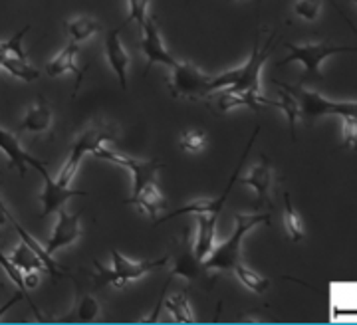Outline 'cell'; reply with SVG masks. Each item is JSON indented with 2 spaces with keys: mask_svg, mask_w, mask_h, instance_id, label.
<instances>
[{
  "mask_svg": "<svg viewBox=\"0 0 357 325\" xmlns=\"http://www.w3.org/2000/svg\"><path fill=\"white\" fill-rule=\"evenodd\" d=\"M276 38V32L268 38L266 46L260 48V32L256 34L255 44H252V52H250V58L236 70H229L225 74L213 75L211 84H208V93L217 91V89L230 88L232 91H241L246 98V107L250 109H260L264 105H272L276 107V101L266 100L262 93H260V72H262V66L266 63L268 54L272 50V40Z\"/></svg>",
  "mask_w": 357,
  "mask_h": 325,
  "instance_id": "6da1fadb",
  "label": "cell"
},
{
  "mask_svg": "<svg viewBox=\"0 0 357 325\" xmlns=\"http://www.w3.org/2000/svg\"><path fill=\"white\" fill-rule=\"evenodd\" d=\"M234 232L230 234L229 240H225L220 246H215L203 260L204 268L208 272H232L236 264H241V244L243 238L258 225H270V214L255 213V214H234Z\"/></svg>",
  "mask_w": 357,
  "mask_h": 325,
  "instance_id": "7a4b0ae2",
  "label": "cell"
},
{
  "mask_svg": "<svg viewBox=\"0 0 357 325\" xmlns=\"http://www.w3.org/2000/svg\"><path fill=\"white\" fill-rule=\"evenodd\" d=\"M117 139H119V127L115 126V123H109V121H96L93 126L84 129L79 133V137L74 141V145L70 149V155H68L64 167H62V171H60V175H58L56 181L60 185H64V187H70L72 179L76 175L77 165L82 162V159L88 153L93 155V151L98 149L100 145H103V143L117 141Z\"/></svg>",
  "mask_w": 357,
  "mask_h": 325,
  "instance_id": "3957f363",
  "label": "cell"
},
{
  "mask_svg": "<svg viewBox=\"0 0 357 325\" xmlns=\"http://www.w3.org/2000/svg\"><path fill=\"white\" fill-rule=\"evenodd\" d=\"M169 264V256H163V258H157V260H139V262H133L126 258L119 250H112V268H103L100 262H93L98 274L93 275L96 278V284L98 286H105V284H112L115 288H123L128 286L129 282H135V280H141L143 275L151 274L159 268H165Z\"/></svg>",
  "mask_w": 357,
  "mask_h": 325,
  "instance_id": "277c9868",
  "label": "cell"
},
{
  "mask_svg": "<svg viewBox=\"0 0 357 325\" xmlns=\"http://www.w3.org/2000/svg\"><path fill=\"white\" fill-rule=\"evenodd\" d=\"M276 86H280L286 91H290L294 98L300 103V117L302 119H318L324 115H340V117H349L357 115V101H332L324 98L318 91L306 89L304 86H290L274 80Z\"/></svg>",
  "mask_w": 357,
  "mask_h": 325,
  "instance_id": "5b68a950",
  "label": "cell"
},
{
  "mask_svg": "<svg viewBox=\"0 0 357 325\" xmlns=\"http://www.w3.org/2000/svg\"><path fill=\"white\" fill-rule=\"evenodd\" d=\"M169 77V91L175 100L187 101H204L208 96V84L213 75L203 72L192 62H178L171 68Z\"/></svg>",
  "mask_w": 357,
  "mask_h": 325,
  "instance_id": "8992f818",
  "label": "cell"
},
{
  "mask_svg": "<svg viewBox=\"0 0 357 325\" xmlns=\"http://www.w3.org/2000/svg\"><path fill=\"white\" fill-rule=\"evenodd\" d=\"M290 56H286L284 60L278 62V68L282 66H288L292 62L304 63V70H306L307 77H316L321 80V62L328 60L330 56L335 54H344V52H357V46H333L328 42H314V44H284Z\"/></svg>",
  "mask_w": 357,
  "mask_h": 325,
  "instance_id": "52a82bcc",
  "label": "cell"
},
{
  "mask_svg": "<svg viewBox=\"0 0 357 325\" xmlns=\"http://www.w3.org/2000/svg\"><path fill=\"white\" fill-rule=\"evenodd\" d=\"M93 157L128 169L129 173H131V176H133L131 197L139 195L143 188L157 183V173H159V169L163 167V162L157 161V159H155V161H143V159H135V157L123 155V153H119V151L107 149V147H103V145H100L98 149L93 151Z\"/></svg>",
  "mask_w": 357,
  "mask_h": 325,
  "instance_id": "ba28073f",
  "label": "cell"
},
{
  "mask_svg": "<svg viewBox=\"0 0 357 325\" xmlns=\"http://www.w3.org/2000/svg\"><path fill=\"white\" fill-rule=\"evenodd\" d=\"M169 256V262H173L171 268V275H183L185 280L191 282H201L204 278H211L208 270L204 268V264L195 256V248L189 234H181L173 240V250Z\"/></svg>",
  "mask_w": 357,
  "mask_h": 325,
  "instance_id": "9c48e42d",
  "label": "cell"
},
{
  "mask_svg": "<svg viewBox=\"0 0 357 325\" xmlns=\"http://www.w3.org/2000/svg\"><path fill=\"white\" fill-rule=\"evenodd\" d=\"M141 30H143V40H141L139 48L141 52L145 54L147 58V66H145V74L151 70L153 63H163V66H169L173 68L177 60L173 58V54L167 50L163 40H161V34H159V24H157V16L155 14H147L145 22L141 24Z\"/></svg>",
  "mask_w": 357,
  "mask_h": 325,
  "instance_id": "30bf717a",
  "label": "cell"
},
{
  "mask_svg": "<svg viewBox=\"0 0 357 325\" xmlns=\"http://www.w3.org/2000/svg\"><path fill=\"white\" fill-rule=\"evenodd\" d=\"M46 167L48 165H42V167L36 169L40 176H42V181H44V188L40 192V202H42V214L40 216L42 218H48L50 214L58 213L62 206H66V202L70 199H74V197H88L89 195L88 190H77V188H70L60 185L58 181H54L48 175Z\"/></svg>",
  "mask_w": 357,
  "mask_h": 325,
  "instance_id": "8fae6325",
  "label": "cell"
},
{
  "mask_svg": "<svg viewBox=\"0 0 357 325\" xmlns=\"http://www.w3.org/2000/svg\"><path fill=\"white\" fill-rule=\"evenodd\" d=\"M79 213H70L66 206L58 211V222L54 226L50 240L46 242V252L54 256L58 250H62L64 246L74 244L77 238L82 236V226H79Z\"/></svg>",
  "mask_w": 357,
  "mask_h": 325,
  "instance_id": "7c38bea8",
  "label": "cell"
},
{
  "mask_svg": "<svg viewBox=\"0 0 357 325\" xmlns=\"http://www.w3.org/2000/svg\"><path fill=\"white\" fill-rule=\"evenodd\" d=\"M121 30H123V26H117V28H112V30L107 32L103 50H105V60L112 66L114 74L117 75L119 88L126 91V89H128V70L131 58H129L128 50L123 48L121 40H119Z\"/></svg>",
  "mask_w": 357,
  "mask_h": 325,
  "instance_id": "4fadbf2b",
  "label": "cell"
},
{
  "mask_svg": "<svg viewBox=\"0 0 357 325\" xmlns=\"http://www.w3.org/2000/svg\"><path fill=\"white\" fill-rule=\"evenodd\" d=\"M0 151L6 155V159H8V165L14 167L20 176L26 175V167H32V169H38L42 165H48L46 161H40L36 157H32L28 151L22 149V145H20V141L18 137L10 133V131H6V129H2L0 127Z\"/></svg>",
  "mask_w": 357,
  "mask_h": 325,
  "instance_id": "5bb4252c",
  "label": "cell"
},
{
  "mask_svg": "<svg viewBox=\"0 0 357 325\" xmlns=\"http://www.w3.org/2000/svg\"><path fill=\"white\" fill-rule=\"evenodd\" d=\"M272 176H274V169L270 165L268 157H262L260 165H256L255 169H250V173L246 176H238L236 183L246 185V187L255 188L256 190V209H262L264 204H270V187H272Z\"/></svg>",
  "mask_w": 357,
  "mask_h": 325,
  "instance_id": "9a60e30c",
  "label": "cell"
},
{
  "mask_svg": "<svg viewBox=\"0 0 357 325\" xmlns=\"http://www.w3.org/2000/svg\"><path fill=\"white\" fill-rule=\"evenodd\" d=\"M220 214H197V236L192 242L195 256L203 262L204 258L215 250L217 242V225Z\"/></svg>",
  "mask_w": 357,
  "mask_h": 325,
  "instance_id": "2e32d148",
  "label": "cell"
},
{
  "mask_svg": "<svg viewBox=\"0 0 357 325\" xmlns=\"http://www.w3.org/2000/svg\"><path fill=\"white\" fill-rule=\"evenodd\" d=\"M52 127V109L48 105L46 98L40 96L38 101L26 112V115L20 121V131H28V133H34V135H40V133H46L50 131Z\"/></svg>",
  "mask_w": 357,
  "mask_h": 325,
  "instance_id": "e0dca14e",
  "label": "cell"
},
{
  "mask_svg": "<svg viewBox=\"0 0 357 325\" xmlns=\"http://www.w3.org/2000/svg\"><path fill=\"white\" fill-rule=\"evenodd\" d=\"M100 313H102V308L98 300L93 296H79L77 301L74 303V308L66 315H60L56 317L54 322H60V324H91V322H98L100 319Z\"/></svg>",
  "mask_w": 357,
  "mask_h": 325,
  "instance_id": "ac0fdd59",
  "label": "cell"
},
{
  "mask_svg": "<svg viewBox=\"0 0 357 325\" xmlns=\"http://www.w3.org/2000/svg\"><path fill=\"white\" fill-rule=\"evenodd\" d=\"M76 60H77V44L76 42H70L64 50L60 52L58 56H54L50 62L46 63L44 72H46V75H50V77H60V75H64V74H77V86H79V82H82V74H84V72H79Z\"/></svg>",
  "mask_w": 357,
  "mask_h": 325,
  "instance_id": "d6986e66",
  "label": "cell"
},
{
  "mask_svg": "<svg viewBox=\"0 0 357 325\" xmlns=\"http://www.w3.org/2000/svg\"><path fill=\"white\" fill-rule=\"evenodd\" d=\"M126 204H135V206H139L141 211H145V214H149L153 220L157 218V214H161L165 211L167 206L165 199H163L161 190L157 187V183L143 188L139 195L129 197V199L126 200Z\"/></svg>",
  "mask_w": 357,
  "mask_h": 325,
  "instance_id": "ffe728a7",
  "label": "cell"
},
{
  "mask_svg": "<svg viewBox=\"0 0 357 325\" xmlns=\"http://www.w3.org/2000/svg\"><path fill=\"white\" fill-rule=\"evenodd\" d=\"M0 68H4L6 72L22 82H34L38 80L40 72L28 62L26 56H16V54H6L0 62Z\"/></svg>",
  "mask_w": 357,
  "mask_h": 325,
  "instance_id": "44dd1931",
  "label": "cell"
},
{
  "mask_svg": "<svg viewBox=\"0 0 357 325\" xmlns=\"http://www.w3.org/2000/svg\"><path fill=\"white\" fill-rule=\"evenodd\" d=\"M0 268L6 272V275L10 278V282H13L14 286L20 289V294L24 296V300H28V303H30V310L36 313V319H38V322H46V317L38 312L36 303L30 300V296H28V288H26V282H24V272H22L18 266H14L13 260L2 252V248H0Z\"/></svg>",
  "mask_w": 357,
  "mask_h": 325,
  "instance_id": "7402d4cb",
  "label": "cell"
},
{
  "mask_svg": "<svg viewBox=\"0 0 357 325\" xmlns=\"http://www.w3.org/2000/svg\"><path fill=\"white\" fill-rule=\"evenodd\" d=\"M165 303V310L169 313V319L175 322V324H195L197 317L191 310V303L185 298V294H171Z\"/></svg>",
  "mask_w": 357,
  "mask_h": 325,
  "instance_id": "603a6c76",
  "label": "cell"
},
{
  "mask_svg": "<svg viewBox=\"0 0 357 325\" xmlns=\"http://www.w3.org/2000/svg\"><path fill=\"white\" fill-rule=\"evenodd\" d=\"M102 30V24L98 22V20H93V18H88V16H77V18H70L68 22H66V32H68V38L72 40V42H84V40H88L93 34H98Z\"/></svg>",
  "mask_w": 357,
  "mask_h": 325,
  "instance_id": "cb8c5ba5",
  "label": "cell"
},
{
  "mask_svg": "<svg viewBox=\"0 0 357 325\" xmlns=\"http://www.w3.org/2000/svg\"><path fill=\"white\" fill-rule=\"evenodd\" d=\"M10 260H13L14 266H18L22 272H30V270H44L46 272V266L42 262V258H40L36 252L32 250L26 242H20L18 246H16V250L8 256Z\"/></svg>",
  "mask_w": 357,
  "mask_h": 325,
  "instance_id": "d4e9b609",
  "label": "cell"
},
{
  "mask_svg": "<svg viewBox=\"0 0 357 325\" xmlns=\"http://www.w3.org/2000/svg\"><path fill=\"white\" fill-rule=\"evenodd\" d=\"M234 275L243 282L244 286L248 289H252L255 294H264L268 288H270V280L268 278H264V275L256 274L255 270H250V268H246L243 262L236 264L234 266Z\"/></svg>",
  "mask_w": 357,
  "mask_h": 325,
  "instance_id": "484cf974",
  "label": "cell"
},
{
  "mask_svg": "<svg viewBox=\"0 0 357 325\" xmlns=\"http://www.w3.org/2000/svg\"><path fill=\"white\" fill-rule=\"evenodd\" d=\"M278 93H280V101H276V107L286 113L288 126H290V135H292V141H296V123L300 119V103H298V100L294 98L290 91H286L284 88L278 89Z\"/></svg>",
  "mask_w": 357,
  "mask_h": 325,
  "instance_id": "4316f807",
  "label": "cell"
},
{
  "mask_svg": "<svg viewBox=\"0 0 357 325\" xmlns=\"http://www.w3.org/2000/svg\"><path fill=\"white\" fill-rule=\"evenodd\" d=\"M284 226L288 230V236L292 238L294 242H300L304 238V226H302V220L298 213L294 211L292 200H290V195L284 192Z\"/></svg>",
  "mask_w": 357,
  "mask_h": 325,
  "instance_id": "83f0119b",
  "label": "cell"
},
{
  "mask_svg": "<svg viewBox=\"0 0 357 325\" xmlns=\"http://www.w3.org/2000/svg\"><path fill=\"white\" fill-rule=\"evenodd\" d=\"M294 13L306 22H314L321 13V0H298L294 4Z\"/></svg>",
  "mask_w": 357,
  "mask_h": 325,
  "instance_id": "f1b7e54d",
  "label": "cell"
},
{
  "mask_svg": "<svg viewBox=\"0 0 357 325\" xmlns=\"http://www.w3.org/2000/svg\"><path fill=\"white\" fill-rule=\"evenodd\" d=\"M129 4V13L126 16V20H123V28L131 22H139L143 24L145 22V18H147V14H149V0H128Z\"/></svg>",
  "mask_w": 357,
  "mask_h": 325,
  "instance_id": "f546056e",
  "label": "cell"
},
{
  "mask_svg": "<svg viewBox=\"0 0 357 325\" xmlns=\"http://www.w3.org/2000/svg\"><path fill=\"white\" fill-rule=\"evenodd\" d=\"M204 135L203 133H197V131H187L181 135V149L189 151V153H199L204 147Z\"/></svg>",
  "mask_w": 357,
  "mask_h": 325,
  "instance_id": "4dcf8cb0",
  "label": "cell"
},
{
  "mask_svg": "<svg viewBox=\"0 0 357 325\" xmlns=\"http://www.w3.org/2000/svg\"><path fill=\"white\" fill-rule=\"evenodd\" d=\"M344 145L345 147H357V115L344 117Z\"/></svg>",
  "mask_w": 357,
  "mask_h": 325,
  "instance_id": "1f68e13d",
  "label": "cell"
},
{
  "mask_svg": "<svg viewBox=\"0 0 357 325\" xmlns=\"http://www.w3.org/2000/svg\"><path fill=\"white\" fill-rule=\"evenodd\" d=\"M20 300H24V296H22V294H20V292H18V296H14L13 300H10V301H6V303H4V305H2V308H0V315H2V313L6 312V310H8V308H13L14 303H16V301H20Z\"/></svg>",
  "mask_w": 357,
  "mask_h": 325,
  "instance_id": "d6a6232c",
  "label": "cell"
},
{
  "mask_svg": "<svg viewBox=\"0 0 357 325\" xmlns=\"http://www.w3.org/2000/svg\"><path fill=\"white\" fill-rule=\"evenodd\" d=\"M354 2H356V4H357V0H354Z\"/></svg>",
  "mask_w": 357,
  "mask_h": 325,
  "instance_id": "836d02e7",
  "label": "cell"
}]
</instances>
